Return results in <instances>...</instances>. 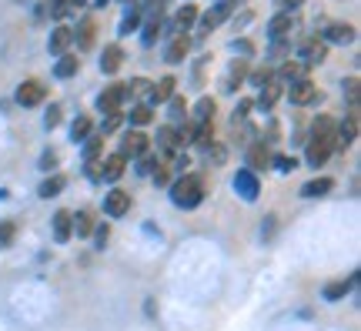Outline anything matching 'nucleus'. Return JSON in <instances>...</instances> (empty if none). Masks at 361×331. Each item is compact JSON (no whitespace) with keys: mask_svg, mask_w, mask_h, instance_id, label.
I'll return each instance as SVG.
<instances>
[{"mask_svg":"<svg viewBox=\"0 0 361 331\" xmlns=\"http://www.w3.org/2000/svg\"><path fill=\"white\" fill-rule=\"evenodd\" d=\"M335 151V121L328 114H322L314 121V128H311V140H308V164L311 167H322L328 157Z\"/></svg>","mask_w":361,"mask_h":331,"instance_id":"obj_1","label":"nucleus"},{"mask_svg":"<svg viewBox=\"0 0 361 331\" xmlns=\"http://www.w3.org/2000/svg\"><path fill=\"white\" fill-rule=\"evenodd\" d=\"M204 181H201V174H184V178H178L174 184H171V201L178 204V207H184V211H191V207H197V204L204 201Z\"/></svg>","mask_w":361,"mask_h":331,"instance_id":"obj_2","label":"nucleus"},{"mask_svg":"<svg viewBox=\"0 0 361 331\" xmlns=\"http://www.w3.org/2000/svg\"><path fill=\"white\" fill-rule=\"evenodd\" d=\"M124 101H128V84H111L97 97V107H101V114H121V104Z\"/></svg>","mask_w":361,"mask_h":331,"instance_id":"obj_3","label":"nucleus"},{"mask_svg":"<svg viewBox=\"0 0 361 331\" xmlns=\"http://www.w3.org/2000/svg\"><path fill=\"white\" fill-rule=\"evenodd\" d=\"M147 148H151V138L147 134H141V131H128L124 138H121V151L124 157H141V154H147Z\"/></svg>","mask_w":361,"mask_h":331,"instance_id":"obj_4","label":"nucleus"},{"mask_svg":"<svg viewBox=\"0 0 361 331\" xmlns=\"http://www.w3.org/2000/svg\"><path fill=\"white\" fill-rule=\"evenodd\" d=\"M234 191L241 194L245 201H258V194H261V184H258V174L255 171H238L234 174Z\"/></svg>","mask_w":361,"mask_h":331,"instance_id":"obj_5","label":"nucleus"},{"mask_svg":"<svg viewBox=\"0 0 361 331\" xmlns=\"http://www.w3.org/2000/svg\"><path fill=\"white\" fill-rule=\"evenodd\" d=\"M288 97H291V104L305 107V104L318 101V88L311 84L308 77H298V80H291V88H288Z\"/></svg>","mask_w":361,"mask_h":331,"instance_id":"obj_6","label":"nucleus"},{"mask_svg":"<svg viewBox=\"0 0 361 331\" xmlns=\"http://www.w3.org/2000/svg\"><path fill=\"white\" fill-rule=\"evenodd\" d=\"M44 97H47V88L40 80H24L17 88V104H24V107H37V104H44Z\"/></svg>","mask_w":361,"mask_h":331,"instance_id":"obj_7","label":"nucleus"},{"mask_svg":"<svg viewBox=\"0 0 361 331\" xmlns=\"http://www.w3.org/2000/svg\"><path fill=\"white\" fill-rule=\"evenodd\" d=\"M298 57H301L308 67L324 64V57H328V44H324V40H318V37H311V40H305V44H301V54H298Z\"/></svg>","mask_w":361,"mask_h":331,"instance_id":"obj_8","label":"nucleus"},{"mask_svg":"<svg viewBox=\"0 0 361 331\" xmlns=\"http://www.w3.org/2000/svg\"><path fill=\"white\" fill-rule=\"evenodd\" d=\"M291 30H295V13H278V17H271V24H268L271 44H281Z\"/></svg>","mask_w":361,"mask_h":331,"instance_id":"obj_9","label":"nucleus"},{"mask_svg":"<svg viewBox=\"0 0 361 331\" xmlns=\"http://www.w3.org/2000/svg\"><path fill=\"white\" fill-rule=\"evenodd\" d=\"M104 211H107L111 217H124L130 211V194L121 191V188H114V191L104 198Z\"/></svg>","mask_w":361,"mask_h":331,"instance_id":"obj_10","label":"nucleus"},{"mask_svg":"<svg viewBox=\"0 0 361 331\" xmlns=\"http://www.w3.org/2000/svg\"><path fill=\"white\" fill-rule=\"evenodd\" d=\"M271 164V151H268V144L264 140H255L251 148H247V171H264V167Z\"/></svg>","mask_w":361,"mask_h":331,"instance_id":"obj_11","label":"nucleus"},{"mask_svg":"<svg viewBox=\"0 0 361 331\" xmlns=\"http://www.w3.org/2000/svg\"><path fill=\"white\" fill-rule=\"evenodd\" d=\"M194 24H197V7H194V4H184V7L174 13V20H171V34H188Z\"/></svg>","mask_w":361,"mask_h":331,"instance_id":"obj_12","label":"nucleus"},{"mask_svg":"<svg viewBox=\"0 0 361 331\" xmlns=\"http://www.w3.org/2000/svg\"><path fill=\"white\" fill-rule=\"evenodd\" d=\"M124 167H128V157H124V154H111V157L101 161V171H97V174H101L104 181H117L124 174Z\"/></svg>","mask_w":361,"mask_h":331,"instance_id":"obj_13","label":"nucleus"},{"mask_svg":"<svg viewBox=\"0 0 361 331\" xmlns=\"http://www.w3.org/2000/svg\"><path fill=\"white\" fill-rule=\"evenodd\" d=\"M231 11H234V7L228 4V0H224V4H218L214 11H207L204 17H201V34H211V30H214L221 20H228V17H231Z\"/></svg>","mask_w":361,"mask_h":331,"instance_id":"obj_14","label":"nucleus"},{"mask_svg":"<svg viewBox=\"0 0 361 331\" xmlns=\"http://www.w3.org/2000/svg\"><path fill=\"white\" fill-rule=\"evenodd\" d=\"M121 64H124V51L117 47V44H107L101 54V71L104 74H117L121 71Z\"/></svg>","mask_w":361,"mask_h":331,"instance_id":"obj_15","label":"nucleus"},{"mask_svg":"<svg viewBox=\"0 0 361 331\" xmlns=\"http://www.w3.org/2000/svg\"><path fill=\"white\" fill-rule=\"evenodd\" d=\"M74 234V224H71V211H57L54 215V241L57 244H67Z\"/></svg>","mask_w":361,"mask_h":331,"instance_id":"obj_16","label":"nucleus"},{"mask_svg":"<svg viewBox=\"0 0 361 331\" xmlns=\"http://www.w3.org/2000/svg\"><path fill=\"white\" fill-rule=\"evenodd\" d=\"M324 40H328V44H351V40H355V27L351 24H328L324 27Z\"/></svg>","mask_w":361,"mask_h":331,"instance_id":"obj_17","label":"nucleus"},{"mask_svg":"<svg viewBox=\"0 0 361 331\" xmlns=\"http://www.w3.org/2000/svg\"><path fill=\"white\" fill-rule=\"evenodd\" d=\"M188 51H191V40L184 37V34H174L168 54H164V61H168V64H180V61L188 57Z\"/></svg>","mask_w":361,"mask_h":331,"instance_id":"obj_18","label":"nucleus"},{"mask_svg":"<svg viewBox=\"0 0 361 331\" xmlns=\"http://www.w3.org/2000/svg\"><path fill=\"white\" fill-rule=\"evenodd\" d=\"M174 88H178V80L174 77H161L154 88H151V104H164V101H171L174 97Z\"/></svg>","mask_w":361,"mask_h":331,"instance_id":"obj_19","label":"nucleus"},{"mask_svg":"<svg viewBox=\"0 0 361 331\" xmlns=\"http://www.w3.org/2000/svg\"><path fill=\"white\" fill-rule=\"evenodd\" d=\"M94 34H97V24H94L90 17H84V20H80V27L74 30V40H78L80 51H90V47H94Z\"/></svg>","mask_w":361,"mask_h":331,"instance_id":"obj_20","label":"nucleus"},{"mask_svg":"<svg viewBox=\"0 0 361 331\" xmlns=\"http://www.w3.org/2000/svg\"><path fill=\"white\" fill-rule=\"evenodd\" d=\"M71 44H74V30H71V27H57V30L51 34V40H47L51 54H64Z\"/></svg>","mask_w":361,"mask_h":331,"instance_id":"obj_21","label":"nucleus"},{"mask_svg":"<svg viewBox=\"0 0 361 331\" xmlns=\"http://www.w3.org/2000/svg\"><path fill=\"white\" fill-rule=\"evenodd\" d=\"M331 191H335V181L331 178H314L301 188V198H324V194H331Z\"/></svg>","mask_w":361,"mask_h":331,"instance_id":"obj_22","label":"nucleus"},{"mask_svg":"<svg viewBox=\"0 0 361 331\" xmlns=\"http://www.w3.org/2000/svg\"><path fill=\"white\" fill-rule=\"evenodd\" d=\"M355 281L358 278L351 275V278H345V281H331V284H324V301H341V298L355 288Z\"/></svg>","mask_w":361,"mask_h":331,"instance_id":"obj_23","label":"nucleus"},{"mask_svg":"<svg viewBox=\"0 0 361 331\" xmlns=\"http://www.w3.org/2000/svg\"><path fill=\"white\" fill-rule=\"evenodd\" d=\"M281 80H278V77H271L268 84H261V107H264V111H268V107H274V101H278V97H281Z\"/></svg>","mask_w":361,"mask_h":331,"instance_id":"obj_24","label":"nucleus"},{"mask_svg":"<svg viewBox=\"0 0 361 331\" xmlns=\"http://www.w3.org/2000/svg\"><path fill=\"white\" fill-rule=\"evenodd\" d=\"M157 148H161L164 154H178V148H180L178 131H174V128H161V131H157Z\"/></svg>","mask_w":361,"mask_h":331,"instance_id":"obj_25","label":"nucleus"},{"mask_svg":"<svg viewBox=\"0 0 361 331\" xmlns=\"http://www.w3.org/2000/svg\"><path fill=\"white\" fill-rule=\"evenodd\" d=\"M80 71V61L74 57V54H61V61H57V67H54V74L61 77V80H67V77H74Z\"/></svg>","mask_w":361,"mask_h":331,"instance_id":"obj_26","label":"nucleus"},{"mask_svg":"<svg viewBox=\"0 0 361 331\" xmlns=\"http://www.w3.org/2000/svg\"><path fill=\"white\" fill-rule=\"evenodd\" d=\"M247 77V61H234L228 77H224V90H238V84Z\"/></svg>","mask_w":361,"mask_h":331,"instance_id":"obj_27","label":"nucleus"},{"mask_svg":"<svg viewBox=\"0 0 361 331\" xmlns=\"http://www.w3.org/2000/svg\"><path fill=\"white\" fill-rule=\"evenodd\" d=\"M71 224L78 231V238H87L94 231V217H90V211H78V215H71Z\"/></svg>","mask_w":361,"mask_h":331,"instance_id":"obj_28","label":"nucleus"},{"mask_svg":"<svg viewBox=\"0 0 361 331\" xmlns=\"http://www.w3.org/2000/svg\"><path fill=\"white\" fill-rule=\"evenodd\" d=\"M64 184H67V181H64V174H54V178H47V181H44V184H40V198H57V194H61V191H64Z\"/></svg>","mask_w":361,"mask_h":331,"instance_id":"obj_29","label":"nucleus"},{"mask_svg":"<svg viewBox=\"0 0 361 331\" xmlns=\"http://www.w3.org/2000/svg\"><path fill=\"white\" fill-rule=\"evenodd\" d=\"M90 128H94V124H90V117L80 114L78 121L71 124V138H74V140H87L90 138Z\"/></svg>","mask_w":361,"mask_h":331,"instance_id":"obj_30","label":"nucleus"},{"mask_svg":"<svg viewBox=\"0 0 361 331\" xmlns=\"http://www.w3.org/2000/svg\"><path fill=\"white\" fill-rule=\"evenodd\" d=\"M214 117V97H201L194 104V121H211Z\"/></svg>","mask_w":361,"mask_h":331,"instance_id":"obj_31","label":"nucleus"},{"mask_svg":"<svg viewBox=\"0 0 361 331\" xmlns=\"http://www.w3.org/2000/svg\"><path fill=\"white\" fill-rule=\"evenodd\" d=\"M17 238V224L13 221H0V251H7Z\"/></svg>","mask_w":361,"mask_h":331,"instance_id":"obj_32","label":"nucleus"},{"mask_svg":"<svg viewBox=\"0 0 361 331\" xmlns=\"http://www.w3.org/2000/svg\"><path fill=\"white\" fill-rule=\"evenodd\" d=\"M151 117H154V111H151L147 104H137V107L130 111V124H137V128H141V124H151Z\"/></svg>","mask_w":361,"mask_h":331,"instance_id":"obj_33","label":"nucleus"},{"mask_svg":"<svg viewBox=\"0 0 361 331\" xmlns=\"http://www.w3.org/2000/svg\"><path fill=\"white\" fill-rule=\"evenodd\" d=\"M71 13H74L71 0H51V17L54 20H64V17H71Z\"/></svg>","mask_w":361,"mask_h":331,"instance_id":"obj_34","label":"nucleus"},{"mask_svg":"<svg viewBox=\"0 0 361 331\" xmlns=\"http://www.w3.org/2000/svg\"><path fill=\"white\" fill-rule=\"evenodd\" d=\"M157 37H161V17H151V20H147V27H144V44L151 47Z\"/></svg>","mask_w":361,"mask_h":331,"instance_id":"obj_35","label":"nucleus"},{"mask_svg":"<svg viewBox=\"0 0 361 331\" xmlns=\"http://www.w3.org/2000/svg\"><path fill=\"white\" fill-rule=\"evenodd\" d=\"M101 148H104V138H87V151H84L87 164H97V157H101Z\"/></svg>","mask_w":361,"mask_h":331,"instance_id":"obj_36","label":"nucleus"},{"mask_svg":"<svg viewBox=\"0 0 361 331\" xmlns=\"http://www.w3.org/2000/svg\"><path fill=\"white\" fill-rule=\"evenodd\" d=\"M271 164L278 167L281 174H291V171L298 167V161H295V157H288V154H278V157H271Z\"/></svg>","mask_w":361,"mask_h":331,"instance_id":"obj_37","label":"nucleus"},{"mask_svg":"<svg viewBox=\"0 0 361 331\" xmlns=\"http://www.w3.org/2000/svg\"><path fill=\"white\" fill-rule=\"evenodd\" d=\"M57 124H61V104H51V107H47V114H44V128L54 131Z\"/></svg>","mask_w":361,"mask_h":331,"instance_id":"obj_38","label":"nucleus"},{"mask_svg":"<svg viewBox=\"0 0 361 331\" xmlns=\"http://www.w3.org/2000/svg\"><path fill=\"white\" fill-rule=\"evenodd\" d=\"M345 94H348L351 107H358V77H348V80H345Z\"/></svg>","mask_w":361,"mask_h":331,"instance_id":"obj_39","label":"nucleus"},{"mask_svg":"<svg viewBox=\"0 0 361 331\" xmlns=\"http://www.w3.org/2000/svg\"><path fill=\"white\" fill-rule=\"evenodd\" d=\"M184 114H188V104H184V97H171V117H174V121H180Z\"/></svg>","mask_w":361,"mask_h":331,"instance_id":"obj_40","label":"nucleus"},{"mask_svg":"<svg viewBox=\"0 0 361 331\" xmlns=\"http://www.w3.org/2000/svg\"><path fill=\"white\" fill-rule=\"evenodd\" d=\"M305 0H274V7H278V13H295L298 7H301Z\"/></svg>","mask_w":361,"mask_h":331,"instance_id":"obj_41","label":"nucleus"},{"mask_svg":"<svg viewBox=\"0 0 361 331\" xmlns=\"http://www.w3.org/2000/svg\"><path fill=\"white\" fill-rule=\"evenodd\" d=\"M154 157L151 154H141V164H137V174H154Z\"/></svg>","mask_w":361,"mask_h":331,"instance_id":"obj_42","label":"nucleus"},{"mask_svg":"<svg viewBox=\"0 0 361 331\" xmlns=\"http://www.w3.org/2000/svg\"><path fill=\"white\" fill-rule=\"evenodd\" d=\"M137 24H141V11H134L130 17H124V24H121V30H124V34H130V30H134Z\"/></svg>","mask_w":361,"mask_h":331,"instance_id":"obj_43","label":"nucleus"},{"mask_svg":"<svg viewBox=\"0 0 361 331\" xmlns=\"http://www.w3.org/2000/svg\"><path fill=\"white\" fill-rule=\"evenodd\" d=\"M40 167H44V171L57 167V151H44V157H40Z\"/></svg>","mask_w":361,"mask_h":331,"instance_id":"obj_44","label":"nucleus"},{"mask_svg":"<svg viewBox=\"0 0 361 331\" xmlns=\"http://www.w3.org/2000/svg\"><path fill=\"white\" fill-rule=\"evenodd\" d=\"M247 111H251V101H241V104H238V107H234V124H238V121H245Z\"/></svg>","mask_w":361,"mask_h":331,"instance_id":"obj_45","label":"nucleus"},{"mask_svg":"<svg viewBox=\"0 0 361 331\" xmlns=\"http://www.w3.org/2000/svg\"><path fill=\"white\" fill-rule=\"evenodd\" d=\"M268 80H271V71H268V67H264V71H255V74H251V84H258V88H261V84H268Z\"/></svg>","mask_w":361,"mask_h":331,"instance_id":"obj_46","label":"nucleus"},{"mask_svg":"<svg viewBox=\"0 0 361 331\" xmlns=\"http://www.w3.org/2000/svg\"><path fill=\"white\" fill-rule=\"evenodd\" d=\"M151 178H154V184H168L171 174H168V167H154V174H151Z\"/></svg>","mask_w":361,"mask_h":331,"instance_id":"obj_47","label":"nucleus"},{"mask_svg":"<svg viewBox=\"0 0 361 331\" xmlns=\"http://www.w3.org/2000/svg\"><path fill=\"white\" fill-rule=\"evenodd\" d=\"M107 234H111V228L101 224V228H97V244H101V248H104V241H107Z\"/></svg>","mask_w":361,"mask_h":331,"instance_id":"obj_48","label":"nucleus"},{"mask_svg":"<svg viewBox=\"0 0 361 331\" xmlns=\"http://www.w3.org/2000/svg\"><path fill=\"white\" fill-rule=\"evenodd\" d=\"M84 4H87V0H71V7H74V11H78V7H84Z\"/></svg>","mask_w":361,"mask_h":331,"instance_id":"obj_49","label":"nucleus"},{"mask_svg":"<svg viewBox=\"0 0 361 331\" xmlns=\"http://www.w3.org/2000/svg\"><path fill=\"white\" fill-rule=\"evenodd\" d=\"M124 4H134V0H124Z\"/></svg>","mask_w":361,"mask_h":331,"instance_id":"obj_50","label":"nucleus"}]
</instances>
